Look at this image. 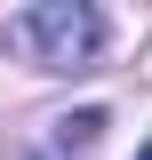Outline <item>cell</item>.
Instances as JSON below:
<instances>
[{
	"instance_id": "obj_1",
	"label": "cell",
	"mask_w": 152,
	"mask_h": 160,
	"mask_svg": "<svg viewBox=\"0 0 152 160\" xmlns=\"http://www.w3.org/2000/svg\"><path fill=\"white\" fill-rule=\"evenodd\" d=\"M0 40L16 56H32L40 72H80L104 48V16H96L88 0H40V8H16V16L0 24Z\"/></svg>"
},
{
	"instance_id": "obj_2",
	"label": "cell",
	"mask_w": 152,
	"mask_h": 160,
	"mask_svg": "<svg viewBox=\"0 0 152 160\" xmlns=\"http://www.w3.org/2000/svg\"><path fill=\"white\" fill-rule=\"evenodd\" d=\"M96 128H104V112H72L56 120V144H96Z\"/></svg>"
},
{
	"instance_id": "obj_3",
	"label": "cell",
	"mask_w": 152,
	"mask_h": 160,
	"mask_svg": "<svg viewBox=\"0 0 152 160\" xmlns=\"http://www.w3.org/2000/svg\"><path fill=\"white\" fill-rule=\"evenodd\" d=\"M136 160H152V144H144V152H136Z\"/></svg>"
}]
</instances>
